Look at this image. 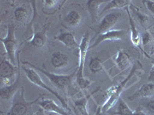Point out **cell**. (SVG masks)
Returning <instances> with one entry per match:
<instances>
[{"mask_svg":"<svg viewBox=\"0 0 154 115\" xmlns=\"http://www.w3.org/2000/svg\"><path fill=\"white\" fill-rule=\"evenodd\" d=\"M120 18V12H111V13L107 14L103 19H102L101 22L99 25L97 29L96 30L95 37L98 36L100 34H103L107 31H111L112 28L117 24ZM95 37H93V39L95 38Z\"/></svg>","mask_w":154,"mask_h":115,"instance_id":"9","label":"cell"},{"mask_svg":"<svg viewBox=\"0 0 154 115\" xmlns=\"http://www.w3.org/2000/svg\"><path fill=\"white\" fill-rule=\"evenodd\" d=\"M82 21V15L78 11L72 10L69 12L65 18V22L71 28H78Z\"/></svg>","mask_w":154,"mask_h":115,"instance_id":"22","label":"cell"},{"mask_svg":"<svg viewBox=\"0 0 154 115\" xmlns=\"http://www.w3.org/2000/svg\"><path fill=\"white\" fill-rule=\"evenodd\" d=\"M154 81V59L152 61V68H151L150 72H149V78H148V82L153 81Z\"/></svg>","mask_w":154,"mask_h":115,"instance_id":"30","label":"cell"},{"mask_svg":"<svg viewBox=\"0 0 154 115\" xmlns=\"http://www.w3.org/2000/svg\"><path fill=\"white\" fill-rule=\"evenodd\" d=\"M54 38L69 49L79 47V44L76 42L74 35L69 31H62L59 35L55 36Z\"/></svg>","mask_w":154,"mask_h":115,"instance_id":"18","label":"cell"},{"mask_svg":"<svg viewBox=\"0 0 154 115\" xmlns=\"http://www.w3.org/2000/svg\"><path fill=\"white\" fill-rule=\"evenodd\" d=\"M125 9H126V12H127L128 17H129V22H130V38H131L132 43H133V45L135 46V47L138 48V49H140V50L142 51L146 55V57L150 58V57L147 55L146 53L144 52L143 48L141 47V43H142V42H141V36H140L138 30H137V25H136V22H135L133 17H132L131 14H130L129 7L125 8Z\"/></svg>","mask_w":154,"mask_h":115,"instance_id":"14","label":"cell"},{"mask_svg":"<svg viewBox=\"0 0 154 115\" xmlns=\"http://www.w3.org/2000/svg\"><path fill=\"white\" fill-rule=\"evenodd\" d=\"M89 44H90V35L89 31H86L83 35L81 40L79 47V65L77 68V74L76 78H75V81L78 82L79 81L84 79L86 77L83 74V70H84L85 60H86V55H87L88 51L89 50Z\"/></svg>","mask_w":154,"mask_h":115,"instance_id":"7","label":"cell"},{"mask_svg":"<svg viewBox=\"0 0 154 115\" xmlns=\"http://www.w3.org/2000/svg\"><path fill=\"white\" fill-rule=\"evenodd\" d=\"M50 28V23L44 25L43 28L38 31H34L33 35L28 41V43L35 49H42L45 47L47 43V31Z\"/></svg>","mask_w":154,"mask_h":115,"instance_id":"11","label":"cell"},{"mask_svg":"<svg viewBox=\"0 0 154 115\" xmlns=\"http://www.w3.org/2000/svg\"><path fill=\"white\" fill-rule=\"evenodd\" d=\"M20 86H21V74L19 71L16 81L12 84L5 86L1 88V91H0L1 98L2 100H5V101H9L10 99L12 100L16 93L19 91Z\"/></svg>","mask_w":154,"mask_h":115,"instance_id":"13","label":"cell"},{"mask_svg":"<svg viewBox=\"0 0 154 115\" xmlns=\"http://www.w3.org/2000/svg\"><path fill=\"white\" fill-rule=\"evenodd\" d=\"M95 115H103V111H102V108H97V110H96V114Z\"/></svg>","mask_w":154,"mask_h":115,"instance_id":"32","label":"cell"},{"mask_svg":"<svg viewBox=\"0 0 154 115\" xmlns=\"http://www.w3.org/2000/svg\"><path fill=\"white\" fill-rule=\"evenodd\" d=\"M133 115H148L143 110L141 107H138L135 111H133Z\"/></svg>","mask_w":154,"mask_h":115,"instance_id":"31","label":"cell"},{"mask_svg":"<svg viewBox=\"0 0 154 115\" xmlns=\"http://www.w3.org/2000/svg\"><path fill=\"white\" fill-rule=\"evenodd\" d=\"M152 41V36L150 34V32H149V31H144L142 37H141V42H142L143 46V47H146V46H148Z\"/></svg>","mask_w":154,"mask_h":115,"instance_id":"28","label":"cell"},{"mask_svg":"<svg viewBox=\"0 0 154 115\" xmlns=\"http://www.w3.org/2000/svg\"><path fill=\"white\" fill-rule=\"evenodd\" d=\"M51 65L56 69H63L69 65V57L62 52H56L52 55Z\"/></svg>","mask_w":154,"mask_h":115,"instance_id":"20","label":"cell"},{"mask_svg":"<svg viewBox=\"0 0 154 115\" xmlns=\"http://www.w3.org/2000/svg\"><path fill=\"white\" fill-rule=\"evenodd\" d=\"M154 97V82H148L140 87L134 94L130 96L128 99L133 101L137 98H151Z\"/></svg>","mask_w":154,"mask_h":115,"instance_id":"15","label":"cell"},{"mask_svg":"<svg viewBox=\"0 0 154 115\" xmlns=\"http://www.w3.org/2000/svg\"><path fill=\"white\" fill-rule=\"evenodd\" d=\"M129 9L131 12V16L133 17V20L135 22L137 21L142 27L146 28V25L149 22V16L140 12V9L137 7H136L135 5H133V4H131L129 6Z\"/></svg>","mask_w":154,"mask_h":115,"instance_id":"21","label":"cell"},{"mask_svg":"<svg viewBox=\"0 0 154 115\" xmlns=\"http://www.w3.org/2000/svg\"><path fill=\"white\" fill-rule=\"evenodd\" d=\"M22 68H23V70L24 71L27 79L31 82L32 84H33L34 85L37 86V87H41V88L44 89V90H46V91H49L50 94H52L53 96H55V97L57 98L58 101H60V103L62 104V105H63L66 109H69V105L68 103H67L66 100L63 98V97H62L57 91L51 88V87H49L47 84H46V83L42 80L41 77L39 76V75L37 73L36 71H35L34 68H29L24 66L22 67Z\"/></svg>","mask_w":154,"mask_h":115,"instance_id":"4","label":"cell"},{"mask_svg":"<svg viewBox=\"0 0 154 115\" xmlns=\"http://www.w3.org/2000/svg\"><path fill=\"white\" fill-rule=\"evenodd\" d=\"M128 31L125 29H119V30H111L106 33L100 34L97 36V38L95 40L94 43L90 46L89 49H93L98 46L99 45L103 42L106 41H112V42H119L123 39L126 35L127 34Z\"/></svg>","mask_w":154,"mask_h":115,"instance_id":"10","label":"cell"},{"mask_svg":"<svg viewBox=\"0 0 154 115\" xmlns=\"http://www.w3.org/2000/svg\"><path fill=\"white\" fill-rule=\"evenodd\" d=\"M141 74H144V70L142 64L140 63L139 60H137V61L133 63V65L132 66L131 70L127 76L119 84L115 85V91L112 95L109 97L104 105L101 107L102 111L108 112L111 108H113L116 104L118 103V101L120 98L122 93L126 91V89L130 88L129 87H127V84L129 83V81L134 77L140 76Z\"/></svg>","mask_w":154,"mask_h":115,"instance_id":"1","label":"cell"},{"mask_svg":"<svg viewBox=\"0 0 154 115\" xmlns=\"http://www.w3.org/2000/svg\"><path fill=\"white\" fill-rule=\"evenodd\" d=\"M15 25L13 24L7 25V34L5 38H1V42L5 48V53L9 61L16 65V55L18 54V43L15 35Z\"/></svg>","mask_w":154,"mask_h":115,"instance_id":"6","label":"cell"},{"mask_svg":"<svg viewBox=\"0 0 154 115\" xmlns=\"http://www.w3.org/2000/svg\"><path fill=\"white\" fill-rule=\"evenodd\" d=\"M18 66L14 65L9 61V58H3L0 63V77L2 82L5 86L10 85L16 81L18 76L20 67H19V55H17Z\"/></svg>","mask_w":154,"mask_h":115,"instance_id":"5","label":"cell"},{"mask_svg":"<svg viewBox=\"0 0 154 115\" xmlns=\"http://www.w3.org/2000/svg\"><path fill=\"white\" fill-rule=\"evenodd\" d=\"M109 1L108 0H89L86 2L87 5V10L90 15L91 18V22L93 24H94L99 17V9L100 7L103 3H108Z\"/></svg>","mask_w":154,"mask_h":115,"instance_id":"19","label":"cell"},{"mask_svg":"<svg viewBox=\"0 0 154 115\" xmlns=\"http://www.w3.org/2000/svg\"><path fill=\"white\" fill-rule=\"evenodd\" d=\"M140 107L148 115H154V100L143 98L140 101Z\"/></svg>","mask_w":154,"mask_h":115,"instance_id":"26","label":"cell"},{"mask_svg":"<svg viewBox=\"0 0 154 115\" xmlns=\"http://www.w3.org/2000/svg\"><path fill=\"white\" fill-rule=\"evenodd\" d=\"M61 2V1H57V0H46V1H43L42 3L44 4V6L42 8V10H43L44 12H47V11H49V14H50V11L54 10V12H56L58 9V6L60 5H58V4Z\"/></svg>","mask_w":154,"mask_h":115,"instance_id":"27","label":"cell"},{"mask_svg":"<svg viewBox=\"0 0 154 115\" xmlns=\"http://www.w3.org/2000/svg\"><path fill=\"white\" fill-rule=\"evenodd\" d=\"M45 94H39L36 99L28 101L25 98V89L22 86L20 90L12 98V105L6 115H35L32 106L42 99Z\"/></svg>","mask_w":154,"mask_h":115,"instance_id":"2","label":"cell"},{"mask_svg":"<svg viewBox=\"0 0 154 115\" xmlns=\"http://www.w3.org/2000/svg\"><path fill=\"white\" fill-rule=\"evenodd\" d=\"M22 64L23 65H26L29 66H31L32 68H34L36 71H38L39 72H42L45 76L49 79V81L52 83V84L55 86L57 88L60 89L64 92L67 91L71 87L74 78H76V74H77V69L75 70V72H72V74H70L69 75H56L54 73H51V72H47L46 70L44 69L43 68H39V67L34 65L31 63L28 62V61H22Z\"/></svg>","mask_w":154,"mask_h":115,"instance_id":"3","label":"cell"},{"mask_svg":"<svg viewBox=\"0 0 154 115\" xmlns=\"http://www.w3.org/2000/svg\"><path fill=\"white\" fill-rule=\"evenodd\" d=\"M35 2V1H32V6L27 4H23L16 8L14 11V17L19 24L26 25L29 22L32 16L33 17L36 11Z\"/></svg>","mask_w":154,"mask_h":115,"instance_id":"8","label":"cell"},{"mask_svg":"<svg viewBox=\"0 0 154 115\" xmlns=\"http://www.w3.org/2000/svg\"><path fill=\"white\" fill-rule=\"evenodd\" d=\"M114 62L119 72H123L133 65L130 54L124 49H119L117 54L114 58Z\"/></svg>","mask_w":154,"mask_h":115,"instance_id":"12","label":"cell"},{"mask_svg":"<svg viewBox=\"0 0 154 115\" xmlns=\"http://www.w3.org/2000/svg\"><path fill=\"white\" fill-rule=\"evenodd\" d=\"M109 115H133V111L128 106L127 104L122 98H119L118 101L117 109L113 112L108 113Z\"/></svg>","mask_w":154,"mask_h":115,"instance_id":"24","label":"cell"},{"mask_svg":"<svg viewBox=\"0 0 154 115\" xmlns=\"http://www.w3.org/2000/svg\"><path fill=\"white\" fill-rule=\"evenodd\" d=\"M144 4H145L146 7L149 12H151L152 14H154V1H150V0H147V1H143Z\"/></svg>","mask_w":154,"mask_h":115,"instance_id":"29","label":"cell"},{"mask_svg":"<svg viewBox=\"0 0 154 115\" xmlns=\"http://www.w3.org/2000/svg\"><path fill=\"white\" fill-rule=\"evenodd\" d=\"M89 69L93 74H97L104 70L103 60L99 57H93L90 58L89 63Z\"/></svg>","mask_w":154,"mask_h":115,"instance_id":"25","label":"cell"},{"mask_svg":"<svg viewBox=\"0 0 154 115\" xmlns=\"http://www.w3.org/2000/svg\"><path fill=\"white\" fill-rule=\"evenodd\" d=\"M130 5H131V1L130 0H112L107 3L106 7L100 12V15L110 9H123V8L129 7Z\"/></svg>","mask_w":154,"mask_h":115,"instance_id":"23","label":"cell"},{"mask_svg":"<svg viewBox=\"0 0 154 115\" xmlns=\"http://www.w3.org/2000/svg\"><path fill=\"white\" fill-rule=\"evenodd\" d=\"M38 105L40 107L41 109L45 111L52 112V113L57 114L59 115H72L69 112L65 111V109L59 106L52 100H42V101H38Z\"/></svg>","mask_w":154,"mask_h":115,"instance_id":"16","label":"cell"},{"mask_svg":"<svg viewBox=\"0 0 154 115\" xmlns=\"http://www.w3.org/2000/svg\"><path fill=\"white\" fill-rule=\"evenodd\" d=\"M96 92V91H95L93 94L85 96L83 98H79V99L74 101L73 110L75 115H89V100L90 98V97Z\"/></svg>","mask_w":154,"mask_h":115,"instance_id":"17","label":"cell"}]
</instances>
